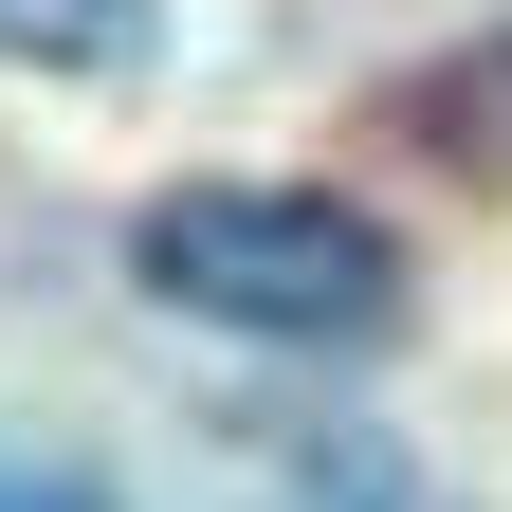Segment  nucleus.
<instances>
[{
  "mask_svg": "<svg viewBox=\"0 0 512 512\" xmlns=\"http://www.w3.org/2000/svg\"><path fill=\"white\" fill-rule=\"evenodd\" d=\"M128 275H147V311H183L220 348H384L403 330V238L330 183H165L128 220Z\"/></svg>",
  "mask_w": 512,
  "mask_h": 512,
  "instance_id": "nucleus-1",
  "label": "nucleus"
},
{
  "mask_svg": "<svg viewBox=\"0 0 512 512\" xmlns=\"http://www.w3.org/2000/svg\"><path fill=\"white\" fill-rule=\"evenodd\" d=\"M0 55H19V74H147L165 0H0Z\"/></svg>",
  "mask_w": 512,
  "mask_h": 512,
  "instance_id": "nucleus-2",
  "label": "nucleus"
},
{
  "mask_svg": "<svg viewBox=\"0 0 512 512\" xmlns=\"http://www.w3.org/2000/svg\"><path fill=\"white\" fill-rule=\"evenodd\" d=\"M0 512H110L74 458H19V439H0Z\"/></svg>",
  "mask_w": 512,
  "mask_h": 512,
  "instance_id": "nucleus-3",
  "label": "nucleus"
}]
</instances>
